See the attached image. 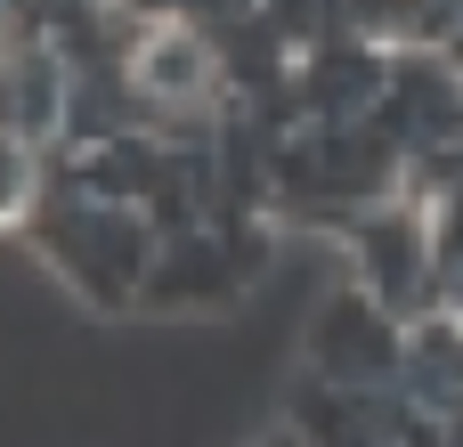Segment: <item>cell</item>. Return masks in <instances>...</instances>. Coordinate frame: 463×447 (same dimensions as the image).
Returning a JSON list of instances; mask_svg holds the SVG:
<instances>
[{
	"label": "cell",
	"mask_w": 463,
	"mask_h": 447,
	"mask_svg": "<svg viewBox=\"0 0 463 447\" xmlns=\"http://www.w3.org/2000/svg\"><path fill=\"white\" fill-rule=\"evenodd\" d=\"M122 90H130L146 114H195V106H212V90H220V49H212L187 16L155 8V16L130 24Z\"/></svg>",
	"instance_id": "2"
},
{
	"label": "cell",
	"mask_w": 463,
	"mask_h": 447,
	"mask_svg": "<svg viewBox=\"0 0 463 447\" xmlns=\"http://www.w3.org/2000/svg\"><path fill=\"white\" fill-rule=\"evenodd\" d=\"M41 195H49L41 147L0 122V228H33V220H41Z\"/></svg>",
	"instance_id": "5"
},
{
	"label": "cell",
	"mask_w": 463,
	"mask_h": 447,
	"mask_svg": "<svg viewBox=\"0 0 463 447\" xmlns=\"http://www.w3.org/2000/svg\"><path fill=\"white\" fill-rule=\"evenodd\" d=\"M41 236H49V252L65 261V277H73L90 301H130L138 277H146V261H155L146 220H138L130 204H114V195H81V204L49 212Z\"/></svg>",
	"instance_id": "1"
},
{
	"label": "cell",
	"mask_w": 463,
	"mask_h": 447,
	"mask_svg": "<svg viewBox=\"0 0 463 447\" xmlns=\"http://www.w3.org/2000/svg\"><path fill=\"white\" fill-rule=\"evenodd\" d=\"M358 261H366V293L407 326V309H415V293L439 277V261H431V220H423V204L407 195V204H383V212H366L358 220Z\"/></svg>",
	"instance_id": "3"
},
{
	"label": "cell",
	"mask_w": 463,
	"mask_h": 447,
	"mask_svg": "<svg viewBox=\"0 0 463 447\" xmlns=\"http://www.w3.org/2000/svg\"><path fill=\"white\" fill-rule=\"evenodd\" d=\"M317 358H326L334 383L366 391V383L399 375V318H391L374 293H350V301H334V309L317 318Z\"/></svg>",
	"instance_id": "4"
}]
</instances>
